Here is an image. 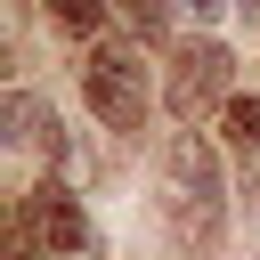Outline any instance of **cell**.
Wrapping results in <instances>:
<instances>
[{"mask_svg":"<svg viewBox=\"0 0 260 260\" xmlns=\"http://www.w3.org/2000/svg\"><path fill=\"white\" fill-rule=\"evenodd\" d=\"M236 8H244V16H252V24H260V0H236Z\"/></svg>","mask_w":260,"mask_h":260,"instance_id":"10","label":"cell"},{"mask_svg":"<svg viewBox=\"0 0 260 260\" xmlns=\"http://www.w3.org/2000/svg\"><path fill=\"white\" fill-rule=\"evenodd\" d=\"M114 8H122V24H130L138 41H162V32H171V0H114Z\"/></svg>","mask_w":260,"mask_h":260,"instance_id":"6","label":"cell"},{"mask_svg":"<svg viewBox=\"0 0 260 260\" xmlns=\"http://www.w3.org/2000/svg\"><path fill=\"white\" fill-rule=\"evenodd\" d=\"M228 81H236V57H228L219 41H195V49H179V57H171L162 98H171V114H179V122H195V114H211V106H219V114L236 106V89H228Z\"/></svg>","mask_w":260,"mask_h":260,"instance_id":"2","label":"cell"},{"mask_svg":"<svg viewBox=\"0 0 260 260\" xmlns=\"http://www.w3.org/2000/svg\"><path fill=\"white\" fill-rule=\"evenodd\" d=\"M179 8H187V16H195V24H219V16H228V8H236V0H179Z\"/></svg>","mask_w":260,"mask_h":260,"instance_id":"9","label":"cell"},{"mask_svg":"<svg viewBox=\"0 0 260 260\" xmlns=\"http://www.w3.org/2000/svg\"><path fill=\"white\" fill-rule=\"evenodd\" d=\"M162 171H171V211H179V228H187L195 244H211V236H219V203H228V187H219V154H211L195 130H179L171 154H162Z\"/></svg>","mask_w":260,"mask_h":260,"instance_id":"1","label":"cell"},{"mask_svg":"<svg viewBox=\"0 0 260 260\" xmlns=\"http://www.w3.org/2000/svg\"><path fill=\"white\" fill-rule=\"evenodd\" d=\"M49 16H57L65 32H98V16H106V0H49Z\"/></svg>","mask_w":260,"mask_h":260,"instance_id":"8","label":"cell"},{"mask_svg":"<svg viewBox=\"0 0 260 260\" xmlns=\"http://www.w3.org/2000/svg\"><path fill=\"white\" fill-rule=\"evenodd\" d=\"M16 211H24V228H32L49 252H89V244H98V236H89V211H81V187H65V179H41Z\"/></svg>","mask_w":260,"mask_h":260,"instance_id":"4","label":"cell"},{"mask_svg":"<svg viewBox=\"0 0 260 260\" xmlns=\"http://www.w3.org/2000/svg\"><path fill=\"white\" fill-rule=\"evenodd\" d=\"M81 89H89V114L106 130H138L146 122V65L130 49H98L89 73H81Z\"/></svg>","mask_w":260,"mask_h":260,"instance_id":"3","label":"cell"},{"mask_svg":"<svg viewBox=\"0 0 260 260\" xmlns=\"http://www.w3.org/2000/svg\"><path fill=\"white\" fill-rule=\"evenodd\" d=\"M0 138H8V146H49V154H57V138H65V130H49V122H41V106H32L24 89H8V98H0Z\"/></svg>","mask_w":260,"mask_h":260,"instance_id":"5","label":"cell"},{"mask_svg":"<svg viewBox=\"0 0 260 260\" xmlns=\"http://www.w3.org/2000/svg\"><path fill=\"white\" fill-rule=\"evenodd\" d=\"M219 122H228V138H236V146H252V154H260V98H236Z\"/></svg>","mask_w":260,"mask_h":260,"instance_id":"7","label":"cell"}]
</instances>
